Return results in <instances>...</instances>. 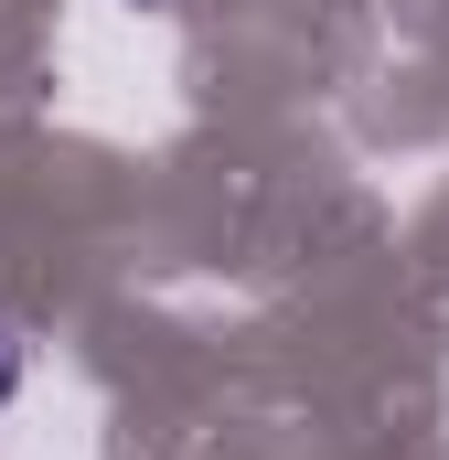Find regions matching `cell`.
<instances>
[{
    "mask_svg": "<svg viewBox=\"0 0 449 460\" xmlns=\"http://www.w3.org/2000/svg\"><path fill=\"white\" fill-rule=\"evenodd\" d=\"M22 385H32V343H22V322H0V418L22 407Z\"/></svg>",
    "mask_w": 449,
    "mask_h": 460,
    "instance_id": "6da1fadb",
    "label": "cell"
},
{
    "mask_svg": "<svg viewBox=\"0 0 449 460\" xmlns=\"http://www.w3.org/2000/svg\"><path fill=\"white\" fill-rule=\"evenodd\" d=\"M128 11H172V0H128Z\"/></svg>",
    "mask_w": 449,
    "mask_h": 460,
    "instance_id": "7a4b0ae2",
    "label": "cell"
}]
</instances>
